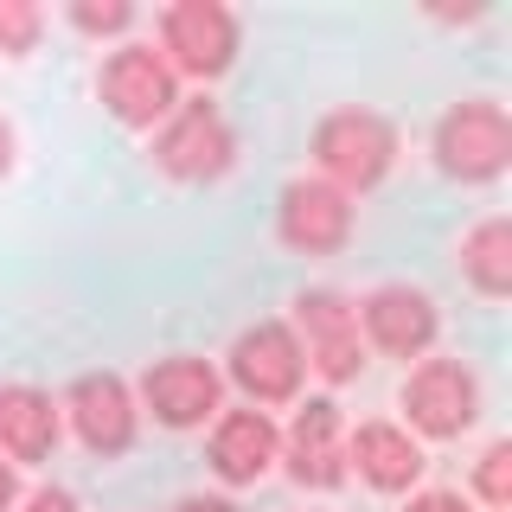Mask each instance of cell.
<instances>
[{"instance_id":"6da1fadb","label":"cell","mask_w":512,"mask_h":512,"mask_svg":"<svg viewBox=\"0 0 512 512\" xmlns=\"http://www.w3.org/2000/svg\"><path fill=\"white\" fill-rule=\"evenodd\" d=\"M314 167L327 186H340L346 199L352 192H372L384 173L397 167V128L391 116H378V109H333V116H320L314 128Z\"/></svg>"},{"instance_id":"7a4b0ae2","label":"cell","mask_w":512,"mask_h":512,"mask_svg":"<svg viewBox=\"0 0 512 512\" xmlns=\"http://www.w3.org/2000/svg\"><path fill=\"white\" fill-rule=\"evenodd\" d=\"M512 160V122L493 96H468V103H448L436 122V167L461 186H487L500 180Z\"/></svg>"},{"instance_id":"3957f363","label":"cell","mask_w":512,"mask_h":512,"mask_svg":"<svg viewBox=\"0 0 512 512\" xmlns=\"http://www.w3.org/2000/svg\"><path fill=\"white\" fill-rule=\"evenodd\" d=\"M96 96H103V109L122 128H154L180 109V77H173V64L154 45H122L96 71Z\"/></svg>"},{"instance_id":"277c9868","label":"cell","mask_w":512,"mask_h":512,"mask_svg":"<svg viewBox=\"0 0 512 512\" xmlns=\"http://www.w3.org/2000/svg\"><path fill=\"white\" fill-rule=\"evenodd\" d=\"M231 160H237V135H231V122H224V109L205 103V96L199 103H180L154 135V167L167 173V180L199 186V180L231 173Z\"/></svg>"},{"instance_id":"5b68a950","label":"cell","mask_w":512,"mask_h":512,"mask_svg":"<svg viewBox=\"0 0 512 512\" xmlns=\"http://www.w3.org/2000/svg\"><path fill=\"white\" fill-rule=\"evenodd\" d=\"M404 416L416 436L455 442L480 423V378L468 359H423L404 378Z\"/></svg>"},{"instance_id":"8992f818","label":"cell","mask_w":512,"mask_h":512,"mask_svg":"<svg viewBox=\"0 0 512 512\" xmlns=\"http://www.w3.org/2000/svg\"><path fill=\"white\" fill-rule=\"evenodd\" d=\"M160 58L173 77H224L237 64V13L224 0H180L160 13Z\"/></svg>"},{"instance_id":"52a82bcc","label":"cell","mask_w":512,"mask_h":512,"mask_svg":"<svg viewBox=\"0 0 512 512\" xmlns=\"http://www.w3.org/2000/svg\"><path fill=\"white\" fill-rule=\"evenodd\" d=\"M301 378H308V359H301V340H295L288 320H256V327L237 333V346H231V384L250 397L256 410L301 397Z\"/></svg>"},{"instance_id":"ba28073f","label":"cell","mask_w":512,"mask_h":512,"mask_svg":"<svg viewBox=\"0 0 512 512\" xmlns=\"http://www.w3.org/2000/svg\"><path fill=\"white\" fill-rule=\"evenodd\" d=\"M295 340H301V359L314 365L327 384H352L365 372V340H359V308L333 288H308L295 301Z\"/></svg>"},{"instance_id":"9c48e42d","label":"cell","mask_w":512,"mask_h":512,"mask_svg":"<svg viewBox=\"0 0 512 512\" xmlns=\"http://www.w3.org/2000/svg\"><path fill=\"white\" fill-rule=\"evenodd\" d=\"M352 224H359L352 199L340 186H327L320 173L314 180H288L276 199V237L295 256H340L352 244Z\"/></svg>"},{"instance_id":"30bf717a","label":"cell","mask_w":512,"mask_h":512,"mask_svg":"<svg viewBox=\"0 0 512 512\" xmlns=\"http://www.w3.org/2000/svg\"><path fill=\"white\" fill-rule=\"evenodd\" d=\"M141 404L154 410L160 429H199V423H212L218 404H224V378L199 352H173V359H154L148 372H141Z\"/></svg>"},{"instance_id":"8fae6325","label":"cell","mask_w":512,"mask_h":512,"mask_svg":"<svg viewBox=\"0 0 512 512\" xmlns=\"http://www.w3.org/2000/svg\"><path fill=\"white\" fill-rule=\"evenodd\" d=\"M276 461H288V480H295V487H314V493L346 487L352 468H346V423H340V404H333V397H308V404L295 410V423H288Z\"/></svg>"},{"instance_id":"7c38bea8","label":"cell","mask_w":512,"mask_h":512,"mask_svg":"<svg viewBox=\"0 0 512 512\" xmlns=\"http://www.w3.org/2000/svg\"><path fill=\"white\" fill-rule=\"evenodd\" d=\"M64 410H71V429H77V442H84L90 455L116 461V455L135 448L141 410H135V391H128L116 372H84L71 384V397H64Z\"/></svg>"},{"instance_id":"4fadbf2b","label":"cell","mask_w":512,"mask_h":512,"mask_svg":"<svg viewBox=\"0 0 512 512\" xmlns=\"http://www.w3.org/2000/svg\"><path fill=\"white\" fill-rule=\"evenodd\" d=\"M359 320H365V340H372L384 359H423L442 333V314L423 288L410 282H384L359 301Z\"/></svg>"},{"instance_id":"5bb4252c","label":"cell","mask_w":512,"mask_h":512,"mask_svg":"<svg viewBox=\"0 0 512 512\" xmlns=\"http://www.w3.org/2000/svg\"><path fill=\"white\" fill-rule=\"evenodd\" d=\"M282 455V429L269 423V410H224L212 423V474L231 487H256Z\"/></svg>"},{"instance_id":"9a60e30c","label":"cell","mask_w":512,"mask_h":512,"mask_svg":"<svg viewBox=\"0 0 512 512\" xmlns=\"http://www.w3.org/2000/svg\"><path fill=\"white\" fill-rule=\"evenodd\" d=\"M346 468H359L365 487H378V493H410L416 480H423V442L410 436V429H397V423H359L346 436Z\"/></svg>"},{"instance_id":"2e32d148","label":"cell","mask_w":512,"mask_h":512,"mask_svg":"<svg viewBox=\"0 0 512 512\" xmlns=\"http://www.w3.org/2000/svg\"><path fill=\"white\" fill-rule=\"evenodd\" d=\"M58 448V404L39 384H0V455L7 461H52Z\"/></svg>"},{"instance_id":"e0dca14e","label":"cell","mask_w":512,"mask_h":512,"mask_svg":"<svg viewBox=\"0 0 512 512\" xmlns=\"http://www.w3.org/2000/svg\"><path fill=\"white\" fill-rule=\"evenodd\" d=\"M455 269H461V282H468L474 295L506 301L512 295V224L506 218H480L474 231L461 237Z\"/></svg>"},{"instance_id":"ac0fdd59","label":"cell","mask_w":512,"mask_h":512,"mask_svg":"<svg viewBox=\"0 0 512 512\" xmlns=\"http://www.w3.org/2000/svg\"><path fill=\"white\" fill-rule=\"evenodd\" d=\"M474 493H480L493 512L512 506V442H487V455L474 461Z\"/></svg>"},{"instance_id":"d6986e66","label":"cell","mask_w":512,"mask_h":512,"mask_svg":"<svg viewBox=\"0 0 512 512\" xmlns=\"http://www.w3.org/2000/svg\"><path fill=\"white\" fill-rule=\"evenodd\" d=\"M45 32V13L32 0H0V52L7 58H26Z\"/></svg>"},{"instance_id":"ffe728a7","label":"cell","mask_w":512,"mask_h":512,"mask_svg":"<svg viewBox=\"0 0 512 512\" xmlns=\"http://www.w3.org/2000/svg\"><path fill=\"white\" fill-rule=\"evenodd\" d=\"M71 26L90 32V39H109V32H128V26H135V7H128V0H77V7H71Z\"/></svg>"},{"instance_id":"44dd1931","label":"cell","mask_w":512,"mask_h":512,"mask_svg":"<svg viewBox=\"0 0 512 512\" xmlns=\"http://www.w3.org/2000/svg\"><path fill=\"white\" fill-rule=\"evenodd\" d=\"M404 512H468V500H461V493L429 487V493H410V506H404Z\"/></svg>"},{"instance_id":"7402d4cb","label":"cell","mask_w":512,"mask_h":512,"mask_svg":"<svg viewBox=\"0 0 512 512\" xmlns=\"http://www.w3.org/2000/svg\"><path fill=\"white\" fill-rule=\"evenodd\" d=\"M20 512H77V493H64V487H39Z\"/></svg>"},{"instance_id":"603a6c76","label":"cell","mask_w":512,"mask_h":512,"mask_svg":"<svg viewBox=\"0 0 512 512\" xmlns=\"http://www.w3.org/2000/svg\"><path fill=\"white\" fill-rule=\"evenodd\" d=\"M173 512H244L237 500H212V493H192V500H180Z\"/></svg>"},{"instance_id":"cb8c5ba5","label":"cell","mask_w":512,"mask_h":512,"mask_svg":"<svg viewBox=\"0 0 512 512\" xmlns=\"http://www.w3.org/2000/svg\"><path fill=\"white\" fill-rule=\"evenodd\" d=\"M13 154H20V141H13V122L0 116V180L13 173Z\"/></svg>"},{"instance_id":"d4e9b609","label":"cell","mask_w":512,"mask_h":512,"mask_svg":"<svg viewBox=\"0 0 512 512\" xmlns=\"http://www.w3.org/2000/svg\"><path fill=\"white\" fill-rule=\"evenodd\" d=\"M20 500V480H13V461H0V512H13Z\"/></svg>"}]
</instances>
